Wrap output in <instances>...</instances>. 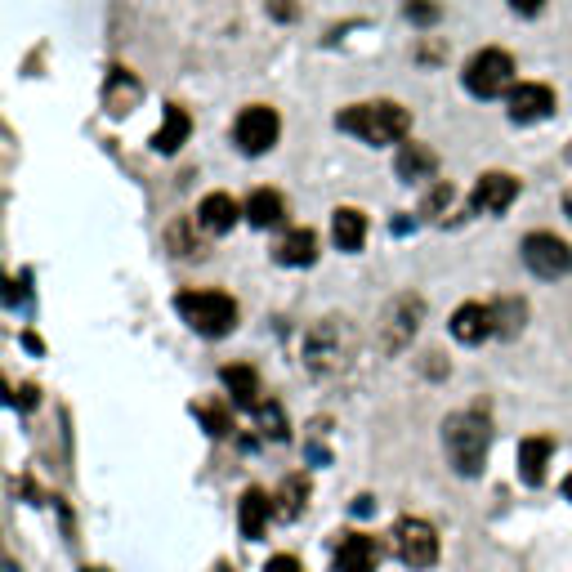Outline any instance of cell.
Here are the masks:
<instances>
[{"label":"cell","instance_id":"cell-9","mask_svg":"<svg viewBox=\"0 0 572 572\" xmlns=\"http://www.w3.org/2000/svg\"><path fill=\"white\" fill-rule=\"evenodd\" d=\"M394 550L407 568H429L438 559V532L425 519H403L394 528Z\"/></svg>","mask_w":572,"mask_h":572},{"label":"cell","instance_id":"cell-18","mask_svg":"<svg viewBox=\"0 0 572 572\" xmlns=\"http://www.w3.org/2000/svg\"><path fill=\"white\" fill-rule=\"evenodd\" d=\"M269 514H273V501L264 497L260 488L242 492V505H237V523H242V537H246V541H260L264 528H269Z\"/></svg>","mask_w":572,"mask_h":572},{"label":"cell","instance_id":"cell-6","mask_svg":"<svg viewBox=\"0 0 572 572\" xmlns=\"http://www.w3.org/2000/svg\"><path fill=\"white\" fill-rule=\"evenodd\" d=\"M425 322V300L421 295H398L394 304L385 309V318H380V349L385 354H398V349H407L416 340V331H421Z\"/></svg>","mask_w":572,"mask_h":572},{"label":"cell","instance_id":"cell-7","mask_svg":"<svg viewBox=\"0 0 572 572\" xmlns=\"http://www.w3.org/2000/svg\"><path fill=\"white\" fill-rule=\"evenodd\" d=\"M523 264H528V273H537V278L559 282L572 273V246L555 233H528L523 237Z\"/></svg>","mask_w":572,"mask_h":572},{"label":"cell","instance_id":"cell-16","mask_svg":"<svg viewBox=\"0 0 572 572\" xmlns=\"http://www.w3.org/2000/svg\"><path fill=\"white\" fill-rule=\"evenodd\" d=\"M237 202L228 193H211V197H202V206H197V228H202L206 237H219V233H228V228L237 224Z\"/></svg>","mask_w":572,"mask_h":572},{"label":"cell","instance_id":"cell-15","mask_svg":"<svg viewBox=\"0 0 572 572\" xmlns=\"http://www.w3.org/2000/svg\"><path fill=\"white\" fill-rule=\"evenodd\" d=\"M273 260L291 264V269L313 264V260H318V237H313V228H291L286 237H278V246H273Z\"/></svg>","mask_w":572,"mask_h":572},{"label":"cell","instance_id":"cell-12","mask_svg":"<svg viewBox=\"0 0 572 572\" xmlns=\"http://www.w3.org/2000/svg\"><path fill=\"white\" fill-rule=\"evenodd\" d=\"M380 564V541L367 532H345L336 541V572H376Z\"/></svg>","mask_w":572,"mask_h":572},{"label":"cell","instance_id":"cell-22","mask_svg":"<svg viewBox=\"0 0 572 572\" xmlns=\"http://www.w3.org/2000/svg\"><path fill=\"white\" fill-rule=\"evenodd\" d=\"M139 94H143V85H139L126 68H112V72H108V85H103V99H108V108L117 112V117H126V112L135 108Z\"/></svg>","mask_w":572,"mask_h":572},{"label":"cell","instance_id":"cell-31","mask_svg":"<svg viewBox=\"0 0 572 572\" xmlns=\"http://www.w3.org/2000/svg\"><path fill=\"white\" fill-rule=\"evenodd\" d=\"M264 572H304V568H300V559L295 555H273L269 564H264Z\"/></svg>","mask_w":572,"mask_h":572},{"label":"cell","instance_id":"cell-5","mask_svg":"<svg viewBox=\"0 0 572 572\" xmlns=\"http://www.w3.org/2000/svg\"><path fill=\"white\" fill-rule=\"evenodd\" d=\"M465 90L474 99H497V94L514 90V59L505 50H479L465 68Z\"/></svg>","mask_w":572,"mask_h":572},{"label":"cell","instance_id":"cell-19","mask_svg":"<svg viewBox=\"0 0 572 572\" xmlns=\"http://www.w3.org/2000/svg\"><path fill=\"white\" fill-rule=\"evenodd\" d=\"M193 135V117H188V108H179V103H166V121H161V130L152 135V148L157 152H179Z\"/></svg>","mask_w":572,"mask_h":572},{"label":"cell","instance_id":"cell-1","mask_svg":"<svg viewBox=\"0 0 572 572\" xmlns=\"http://www.w3.org/2000/svg\"><path fill=\"white\" fill-rule=\"evenodd\" d=\"M336 126L345 135H358L371 148H389V143H403L412 130V112L403 103H354V108H340Z\"/></svg>","mask_w":572,"mask_h":572},{"label":"cell","instance_id":"cell-24","mask_svg":"<svg viewBox=\"0 0 572 572\" xmlns=\"http://www.w3.org/2000/svg\"><path fill=\"white\" fill-rule=\"evenodd\" d=\"M304 497H309V483L295 474V479H286L278 488V501H273V510H278V519H300L304 510Z\"/></svg>","mask_w":572,"mask_h":572},{"label":"cell","instance_id":"cell-27","mask_svg":"<svg viewBox=\"0 0 572 572\" xmlns=\"http://www.w3.org/2000/svg\"><path fill=\"white\" fill-rule=\"evenodd\" d=\"M170 246H175V255H188V260H202V237H197L188 224H175V228H170Z\"/></svg>","mask_w":572,"mask_h":572},{"label":"cell","instance_id":"cell-3","mask_svg":"<svg viewBox=\"0 0 572 572\" xmlns=\"http://www.w3.org/2000/svg\"><path fill=\"white\" fill-rule=\"evenodd\" d=\"M349 358H354V331H349L345 318H322L318 327L309 331V340H304V362H309V371H318V376L345 371Z\"/></svg>","mask_w":572,"mask_h":572},{"label":"cell","instance_id":"cell-4","mask_svg":"<svg viewBox=\"0 0 572 572\" xmlns=\"http://www.w3.org/2000/svg\"><path fill=\"white\" fill-rule=\"evenodd\" d=\"M175 309L184 313V322L197 331V336H228L237 327V304L228 300L224 291H179Z\"/></svg>","mask_w":572,"mask_h":572},{"label":"cell","instance_id":"cell-23","mask_svg":"<svg viewBox=\"0 0 572 572\" xmlns=\"http://www.w3.org/2000/svg\"><path fill=\"white\" fill-rule=\"evenodd\" d=\"M224 389L237 407H260V376L251 367H224Z\"/></svg>","mask_w":572,"mask_h":572},{"label":"cell","instance_id":"cell-10","mask_svg":"<svg viewBox=\"0 0 572 572\" xmlns=\"http://www.w3.org/2000/svg\"><path fill=\"white\" fill-rule=\"evenodd\" d=\"M505 108L519 126H532V121H546L555 112V90L550 85H537V81H523L505 94Z\"/></svg>","mask_w":572,"mask_h":572},{"label":"cell","instance_id":"cell-21","mask_svg":"<svg viewBox=\"0 0 572 572\" xmlns=\"http://www.w3.org/2000/svg\"><path fill=\"white\" fill-rule=\"evenodd\" d=\"M331 242L340 251H362V242H367V215L354 211V206H340L331 215Z\"/></svg>","mask_w":572,"mask_h":572},{"label":"cell","instance_id":"cell-25","mask_svg":"<svg viewBox=\"0 0 572 572\" xmlns=\"http://www.w3.org/2000/svg\"><path fill=\"white\" fill-rule=\"evenodd\" d=\"M492 322H497L501 336H519L523 322H528V309H523V300H501L492 304Z\"/></svg>","mask_w":572,"mask_h":572},{"label":"cell","instance_id":"cell-26","mask_svg":"<svg viewBox=\"0 0 572 572\" xmlns=\"http://www.w3.org/2000/svg\"><path fill=\"white\" fill-rule=\"evenodd\" d=\"M255 412H260V429L269 438H286V412L278 403H273V398H260V407H255Z\"/></svg>","mask_w":572,"mask_h":572},{"label":"cell","instance_id":"cell-30","mask_svg":"<svg viewBox=\"0 0 572 572\" xmlns=\"http://www.w3.org/2000/svg\"><path fill=\"white\" fill-rule=\"evenodd\" d=\"M269 14L278 18V23H295V18H300V5H295V0H269Z\"/></svg>","mask_w":572,"mask_h":572},{"label":"cell","instance_id":"cell-33","mask_svg":"<svg viewBox=\"0 0 572 572\" xmlns=\"http://www.w3.org/2000/svg\"><path fill=\"white\" fill-rule=\"evenodd\" d=\"M36 398H41V389H36V385H23V389H18V407H32Z\"/></svg>","mask_w":572,"mask_h":572},{"label":"cell","instance_id":"cell-17","mask_svg":"<svg viewBox=\"0 0 572 572\" xmlns=\"http://www.w3.org/2000/svg\"><path fill=\"white\" fill-rule=\"evenodd\" d=\"M550 456H555V443H550L546 434H541V438H523V443H519V479L528 483V488H537V483L546 479Z\"/></svg>","mask_w":572,"mask_h":572},{"label":"cell","instance_id":"cell-11","mask_svg":"<svg viewBox=\"0 0 572 572\" xmlns=\"http://www.w3.org/2000/svg\"><path fill=\"white\" fill-rule=\"evenodd\" d=\"M514 197H519V179L505 175V170H488V175H479V184H474V193H470V211L501 215Z\"/></svg>","mask_w":572,"mask_h":572},{"label":"cell","instance_id":"cell-20","mask_svg":"<svg viewBox=\"0 0 572 572\" xmlns=\"http://www.w3.org/2000/svg\"><path fill=\"white\" fill-rule=\"evenodd\" d=\"M242 215L251 219V228H273V224H282L286 202H282V193H278V188H255V193L246 197Z\"/></svg>","mask_w":572,"mask_h":572},{"label":"cell","instance_id":"cell-13","mask_svg":"<svg viewBox=\"0 0 572 572\" xmlns=\"http://www.w3.org/2000/svg\"><path fill=\"white\" fill-rule=\"evenodd\" d=\"M492 331H497V322H492L488 304H461V309L452 313V336L461 340V345H479Z\"/></svg>","mask_w":572,"mask_h":572},{"label":"cell","instance_id":"cell-8","mask_svg":"<svg viewBox=\"0 0 572 572\" xmlns=\"http://www.w3.org/2000/svg\"><path fill=\"white\" fill-rule=\"evenodd\" d=\"M282 135V117L269 108V103H251V108H242V117H237L233 126V139L242 152H251V157H260V152H269L273 143Z\"/></svg>","mask_w":572,"mask_h":572},{"label":"cell","instance_id":"cell-34","mask_svg":"<svg viewBox=\"0 0 572 572\" xmlns=\"http://www.w3.org/2000/svg\"><path fill=\"white\" fill-rule=\"evenodd\" d=\"M564 497L572 501V474H568V479H564Z\"/></svg>","mask_w":572,"mask_h":572},{"label":"cell","instance_id":"cell-35","mask_svg":"<svg viewBox=\"0 0 572 572\" xmlns=\"http://www.w3.org/2000/svg\"><path fill=\"white\" fill-rule=\"evenodd\" d=\"M564 211H568V215H572V193H568V197H564Z\"/></svg>","mask_w":572,"mask_h":572},{"label":"cell","instance_id":"cell-36","mask_svg":"<svg viewBox=\"0 0 572 572\" xmlns=\"http://www.w3.org/2000/svg\"><path fill=\"white\" fill-rule=\"evenodd\" d=\"M568 161H572V143H568Z\"/></svg>","mask_w":572,"mask_h":572},{"label":"cell","instance_id":"cell-14","mask_svg":"<svg viewBox=\"0 0 572 572\" xmlns=\"http://www.w3.org/2000/svg\"><path fill=\"white\" fill-rule=\"evenodd\" d=\"M394 166H398V175L407 179V184H425L429 175L438 170V157H434V148L429 143H398V157H394Z\"/></svg>","mask_w":572,"mask_h":572},{"label":"cell","instance_id":"cell-28","mask_svg":"<svg viewBox=\"0 0 572 572\" xmlns=\"http://www.w3.org/2000/svg\"><path fill=\"white\" fill-rule=\"evenodd\" d=\"M407 18H412L416 27H434L438 23V14H443V9H438V0H407Z\"/></svg>","mask_w":572,"mask_h":572},{"label":"cell","instance_id":"cell-2","mask_svg":"<svg viewBox=\"0 0 572 572\" xmlns=\"http://www.w3.org/2000/svg\"><path fill=\"white\" fill-rule=\"evenodd\" d=\"M443 447H447V461H452L456 474L474 479L488 461V447H492V421L483 412H452L443 421Z\"/></svg>","mask_w":572,"mask_h":572},{"label":"cell","instance_id":"cell-32","mask_svg":"<svg viewBox=\"0 0 572 572\" xmlns=\"http://www.w3.org/2000/svg\"><path fill=\"white\" fill-rule=\"evenodd\" d=\"M510 9L514 14H523V18H537L541 9H546V0H510Z\"/></svg>","mask_w":572,"mask_h":572},{"label":"cell","instance_id":"cell-29","mask_svg":"<svg viewBox=\"0 0 572 572\" xmlns=\"http://www.w3.org/2000/svg\"><path fill=\"white\" fill-rule=\"evenodd\" d=\"M202 421H206V429L211 434H233V421H228V407H219V403H211V407H202Z\"/></svg>","mask_w":572,"mask_h":572}]
</instances>
